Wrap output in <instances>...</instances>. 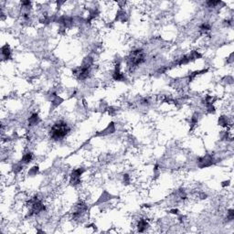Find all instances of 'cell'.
I'll return each mask as SVG.
<instances>
[{
	"instance_id": "cell-9",
	"label": "cell",
	"mask_w": 234,
	"mask_h": 234,
	"mask_svg": "<svg viewBox=\"0 0 234 234\" xmlns=\"http://www.w3.org/2000/svg\"><path fill=\"white\" fill-rule=\"evenodd\" d=\"M1 53H2V56H3V58H4V59H9V58H10V55H11V51H10L9 45L6 44L5 46H3V47H2V51H1Z\"/></svg>"
},
{
	"instance_id": "cell-6",
	"label": "cell",
	"mask_w": 234,
	"mask_h": 234,
	"mask_svg": "<svg viewBox=\"0 0 234 234\" xmlns=\"http://www.w3.org/2000/svg\"><path fill=\"white\" fill-rule=\"evenodd\" d=\"M113 79L114 81H122L125 80V75L120 71V63H117L115 65V69H114V73H113Z\"/></svg>"
},
{
	"instance_id": "cell-7",
	"label": "cell",
	"mask_w": 234,
	"mask_h": 234,
	"mask_svg": "<svg viewBox=\"0 0 234 234\" xmlns=\"http://www.w3.org/2000/svg\"><path fill=\"white\" fill-rule=\"evenodd\" d=\"M86 211H87V206H86L84 203L82 202H80L77 207H76V209H75V211L73 212V218L74 219H77L79 218L82 213H84Z\"/></svg>"
},
{
	"instance_id": "cell-15",
	"label": "cell",
	"mask_w": 234,
	"mask_h": 234,
	"mask_svg": "<svg viewBox=\"0 0 234 234\" xmlns=\"http://www.w3.org/2000/svg\"><path fill=\"white\" fill-rule=\"evenodd\" d=\"M198 123V117H197V114H195L192 119H191V125H192V128L196 125V124Z\"/></svg>"
},
{
	"instance_id": "cell-12",
	"label": "cell",
	"mask_w": 234,
	"mask_h": 234,
	"mask_svg": "<svg viewBox=\"0 0 234 234\" xmlns=\"http://www.w3.org/2000/svg\"><path fill=\"white\" fill-rule=\"evenodd\" d=\"M219 125L221 126H227L228 125V120L225 116H220L219 119Z\"/></svg>"
},
{
	"instance_id": "cell-3",
	"label": "cell",
	"mask_w": 234,
	"mask_h": 234,
	"mask_svg": "<svg viewBox=\"0 0 234 234\" xmlns=\"http://www.w3.org/2000/svg\"><path fill=\"white\" fill-rule=\"evenodd\" d=\"M28 203L30 206V211H29V216H32L33 214H38L45 211V206L37 197H34V198L30 199Z\"/></svg>"
},
{
	"instance_id": "cell-8",
	"label": "cell",
	"mask_w": 234,
	"mask_h": 234,
	"mask_svg": "<svg viewBox=\"0 0 234 234\" xmlns=\"http://www.w3.org/2000/svg\"><path fill=\"white\" fill-rule=\"evenodd\" d=\"M147 227H148V223H147V221H146L145 219H141L138 221L137 229H138V231H139V232H144Z\"/></svg>"
},
{
	"instance_id": "cell-10",
	"label": "cell",
	"mask_w": 234,
	"mask_h": 234,
	"mask_svg": "<svg viewBox=\"0 0 234 234\" xmlns=\"http://www.w3.org/2000/svg\"><path fill=\"white\" fill-rule=\"evenodd\" d=\"M39 122H40V118H39L38 114H33L29 117V125H31V126L37 125Z\"/></svg>"
},
{
	"instance_id": "cell-13",
	"label": "cell",
	"mask_w": 234,
	"mask_h": 234,
	"mask_svg": "<svg viewBox=\"0 0 234 234\" xmlns=\"http://www.w3.org/2000/svg\"><path fill=\"white\" fill-rule=\"evenodd\" d=\"M209 29H211V26L208 25V24H202V25L200 26V30L202 31V32H207V31H208Z\"/></svg>"
},
{
	"instance_id": "cell-11",
	"label": "cell",
	"mask_w": 234,
	"mask_h": 234,
	"mask_svg": "<svg viewBox=\"0 0 234 234\" xmlns=\"http://www.w3.org/2000/svg\"><path fill=\"white\" fill-rule=\"evenodd\" d=\"M32 158H33V155L31 153H27V154L24 155V156L22 157L21 162L23 164H29V162H31Z\"/></svg>"
},
{
	"instance_id": "cell-2",
	"label": "cell",
	"mask_w": 234,
	"mask_h": 234,
	"mask_svg": "<svg viewBox=\"0 0 234 234\" xmlns=\"http://www.w3.org/2000/svg\"><path fill=\"white\" fill-rule=\"evenodd\" d=\"M145 58V54L143 50L138 48V50H135L132 51L127 58V66L133 70L134 68H136L138 65L142 64Z\"/></svg>"
},
{
	"instance_id": "cell-17",
	"label": "cell",
	"mask_w": 234,
	"mask_h": 234,
	"mask_svg": "<svg viewBox=\"0 0 234 234\" xmlns=\"http://www.w3.org/2000/svg\"><path fill=\"white\" fill-rule=\"evenodd\" d=\"M38 168H39L38 167H32L31 170L29 171V174H30V175H35V174L37 173V172H38V170H39Z\"/></svg>"
},
{
	"instance_id": "cell-16",
	"label": "cell",
	"mask_w": 234,
	"mask_h": 234,
	"mask_svg": "<svg viewBox=\"0 0 234 234\" xmlns=\"http://www.w3.org/2000/svg\"><path fill=\"white\" fill-rule=\"evenodd\" d=\"M228 218H229L230 220L233 219V218H234V211H233V209H230V211H229V212H228Z\"/></svg>"
},
{
	"instance_id": "cell-14",
	"label": "cell",
	"mask_w": 234,
	"mask_h": 234,
	"mask_svg": "<svg viewBox=\"0 0 234 234\" xmlns=\"http://www.w3.org/2000/svg\"><path fill=\"white\" fill-rule=\"evenodd\" d=\"M220 2L219 1H208L207 2V5L209 7H216L218 4H219Z\"/></svg>"
},
{
	"instance_id": "cell-1",
	"label": "cell",
	"mask_w": 234,
	"mask_h": 234,
	"mask_svg": "<svg viewBox=\"0 0 234 234\" xmlns=\"http://www.w3.org/2000/svg\"><path fill=\"white\" fill-rule=\"evenodd\" d=\"M70 127L64 121H58L51 126L50 131V136L54 141L62 140L70 132Z\"/></svg>"
},
{
	"instance_id": "cell-4",
	"label": "cell",
	"mask_w": 234,
	"mask_h": 234,
	"mask_svg": "<svg viewBox=\"0 0 234 234\" xmlns=\"http://www.w3.org/2000/svg\"><path fill=\"white\" fill-rule=\"evenodd\" d=\"M83 173V169L82 168H77L75 170H73L70 174V183L72 186H76V185L81 183V176Z\"/></svg>"
},
{
	"instance_id": "cell-5",
	"label": "cell",
	"mask_w": 234,
	"mask_h": 234,
	"mask_svg": "<svg viewBox=\"0 0 234 234\" xmlns=\"http://www.w3.org/2000/svg\"><path fill=\"white\" fill-rule=\"evenodd\" d=\"M212 163H213L212 157H211V156H203V157H201V158L199 159V166H200V167H201V168L211 166Z\"/></svg>"
}]
</instances>
